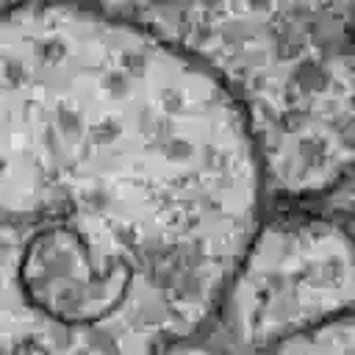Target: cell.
<instances>
[{
  "label": "cell",
  "instance_id": "5b68a950",
  "mask_svg": "<svg viewBox=\"0 0 355 355\" xmlns=\"http://www.w3.org/2000/svg\"><path fill=\"white\" fill-rule=\"evenodd\" d=\"M161 355H216V352H211V349H205V347H200V344H191V341L186 338V341H178V344L166 347Z\"/></svg>",
  "mask_w": 355,
  "mask_h": 355
},
{
  "label": "cell",
  "instance_id": "277c9868",
  "mask_svg": "<svg viewBox=\"0 0 355 355\" xmlns=\"http://www.w3.org/2000/svg\"><path fill=\"white\" fill-rule=\"evenodd\" d=\"M272 355H355V311L283 338L272 347Z\"/></svg>",
  "mask_w": 355,
  "mask_h": 355
},
{
  "label": "cell",
  "instance_id": "3957f363",
  "mask_svg": "<svg viewBox=\"0 0 355 355\" xmlns=\"http://www.w3.org/2000/svg\"><path fill=\"white\" fill-rule=\"evenodd\" d=\"M233 336L275 347L355 311V239L322 219L263 222L222 300Z\"/></svg>",
  "mask_w": 355,
  "mask_h": 355
},
{
  "label": "cell",
  "instance_id": "7a4b0ae2",
  "mask_svg": "<svg viewBox=\"0 0 355 355\" xmlns=\"http://www.w3.org/2000/svg\"><path fill=\"white\" fill-rule=\"evenodd\" d=\"M22 0H0L3 6ZM205 64L244 111L266 186L322 191L355 169V0H78Z\"/></svg>",
  "mask_w": 355,
  "mask_h": 355
},
{
  "label": "cell",
  "instance_id": "6da1fadb",
  "mask_svg": "<svg viewBox=\"0 0 355 355\" xmlns=\"http://www.w3.org/2000/svg\"><path fill=\"white\" fill-rule=\"evenodd\" d=\"M266 175L225 83L78 0L0 8V355H161L225 300Z\"/></svg>",
  "mask_w": 355,
  "mask_h": 355
}]
</instances>
